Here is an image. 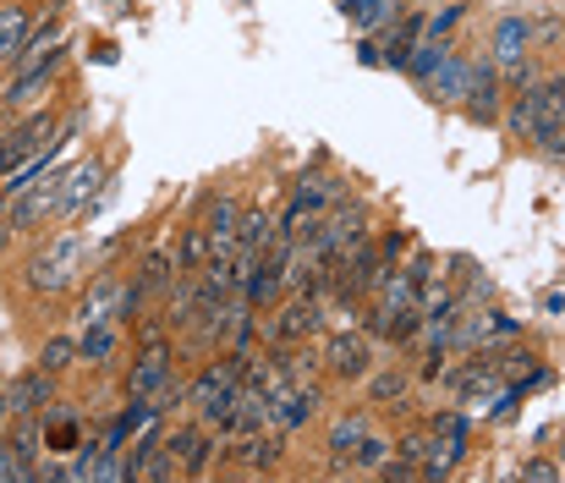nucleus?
<instances>
[{"mask_svg":"<svg viewBox=\"0 0 565 483\" xmlns=\"http://www.w3.org/2000/svg\"><path fill=\"white\" fill-rule=\"evenodd\" d=\"M88 270H94V242L66 225V231H55V237L28 259V286H33L39 297H61V292H77Z\"/></svg>","mask_w":565,"mask_h":483,"instance_id":"nucleus-1","label":"nucleus"},{"mask_svg":"<svg viewBox=\"0 0 565 483\" xmlns=\"http://www.w3.org/2000/svg\"><path fill=\"white\" fill-rule=\"evenodd\" d=\"M258 335L269 346H297V340H313L324 335V303L313 292H280L269 303V319L258 314Z\"/></svg>","mask_w":565,"mask_h":483,"instance_id":"nucleus-2","label":"nucleus"},{"mask_svg":"<svg viewBox=\"0 0 565 483\" xmlns=\"http://www.w3.org/2000/svg\"><path fill=\"white\" fill-rule=\"evenodd\" d=\"M347 198V181L341 176H297V187H291V198H286V209L275 214V237H302L330 203H341Z\"/></svg>","mask_w":565,"mask_h":483,"instance_id":"nucleus-3","label":"nucleus"},{"mask_svg":"<svg viewBox=\"0 0 565 483\" xmlns=\"http://www.w3.org/2000/svg\"><path fill=\"white\" fill-rule=\"evenodd\" d=\"M83 127V116H72L66 127H55L50 116H28L22 127H11V133H0V181L17 170V165H28V160H39V155H50L61 138H72Z\"/></svg>","mask_w":565,"mask_h":483,"instance_id":"nucleus-4","label":"nucleus"},{"mask_svg":"<svg viewBox=\"0 0 565 483\" xmlns=\"http://www.w3.org/2000/svg\"><path fill=\"white\" fill-rule=\"evenodd\" d=\"M374 335L363 329V324H341V329H330L324 335V368L341 379V385H363L369 374H374Z\"/></svg>","mask_w":565,"mask_h":483,"instance_id":"nucleus-5","label":"nucleus"},{"mask_svg":"<svg viewBox=\"0 0 565 483\" xmlns=\"http://www.w3.org/2000/svg\"><path fill=\"white\" fill-rule=\"evenodd\" d=\"M105 181H110V165L99 160H77L72 170H61V203H55V225H72V220H83L94 203H99V192H105Z\"/></svg>","mask_w":565,"mask_h":483,"instance_id":"nucleus-6","label":"nucleus"},{"mask_svg":"<svg viewBox=\"0 0 565 483\" xmlns=\"http://www.w3.org/2000/svg\"><path fill=\"white\" fill-rule=\"evenodd\" d=\"M55 203H61V165H55V170H44L39 181H28L22 192H11L6 220H11V231H17V237H28V231H44V225L55 220Z\"/></svg>","mask_w":565,"mask_h":483,"instance_id":"nucleus-7","label":"nucleus"},{"mask_svg":"<svg viewBox=\"0 0 565 483\" xmlns=\"http://www.w3.org/2000/svg\"><path fill=\"white\" fill-rule=\"evenodd\" d=\"M166 445H171V456L182 462V479H203V473L214 468V456L225 451V440H220L214 429H203L198 418H192V423H166Z\"/></svg>","mask_w":565,"mask_h":483,"instance_id":"nucleus-8","label":"nucleus"},{"mask_svg":"<svg viewBox=\"0 0 565 483\" xmlns=\"http://www.w3.org/2000/svg\"><path fill=\"white\" fill-rule=\"evenodd\" d=\"M171 374H177V346H171V335H149L143 351L132 357L121 390H127V396H149V390H160Z\"/></svg>","mask_w":565,"mask_h":483,"instance_id":"nucleus-9","label":"nucleus"},{"mask_svg":"<svg viewBox=\"0 0 565 483\" xmlns=\"http://www.w3.org/2000/svg\"><path fill=\"white\" fill-rule=\"evenodd\" d=\"M6 451H11L17 483L39 479V456H44V412H17V418L6 423Z\"/></svg>","mask_w":565,"mask_h":483,"instance_id":"nucleus-10","label":"nucleus"},{"mask_svg":"<svg viewBox=\"0 0 565 483\" xmlns=\"http://www.w3.org/2000/svg\"><path fill=\"white\" fill-rule=\"evenodd\" d=\"M121 286H127V281H121L116 270L99 264L94 281H88V292H83L77 308H72V324H77V329H88V324H110V319L121 324Z\"/></svg>","mask_w":565,"mask_h":483,"instance_id":"nucleus-11","label":"nucleus"},{"mask_svg":"<svg viewBox=\"0 0 565 483\" xmlns=\"http://www.w3.org/2000/svg\"><path fill=\"white\" fill-rule=\"evenodd\" d=\"M478 72H483V61H472V55H445L439 61V72L428 77V94L439 99V105H461L467 94H472V83H478Z\"/></svg>","mask_w":565,"mask_h":483,"instance_id":"nucleus-12","label":"nucleus"},{"mask_svg":"<svg viewBox=\"0 0 565 483\" xmlns=\"http://www.w3.org/2000/svg\"><path fill=\"white\" fill-rule=\"evenodd\" d=\"M505 83H500V66L494 61H483V72H478V83H472V94L461 99V111H467V122H478V127H494L505 111Z\"/></svg>","mask_w":565,"mask_h":483,"instance_id":"nucleus-13","label":"nucleus"},{"mask_svg":"<svg viewBox=\"0 0 565 483\" xmlns=\"http://www.w3.org/2000/svg\"><path fill=\"white\" fill-rule=\"evenodd\" d=\"M533 39H539V28H533L527 17H500V22H494V55H489V61H494L500 72H511L516 61L533 55Z\"/></svg>","mask_w":565,"mask_h":483,"instance_id":"nucleus-14","label":"nucleus"},{"mask_svg":"<svg viewBox=\"0 0 565 483\" xmlns=\"http://www.w3.org/2000/svg\"><path fill=\"white\" fill-rule=\"evenodd\" d=\"M203 231H209V253H236V231H242V198H236V192H220V198H209Z\"/></svg>","mask_w":565,"mask_h":483,"instance_id":"nucleus-15","label":"nucleus"},{"mask_svg":"<svg viewBox=\"0 0 565 483\" xmlns=\"http://www.w3.org/2000/svg\"><path fill=\"white\" fill-rule=\"evenodd\" d=\"M6 401H11V418H17V412H50V401H55V374H44V368L33 363L28 374L6 379Z\"/></svg>","mask_w":565,"mask_h":483,"instance_id":"nucleus-16","label":"nucleus"},{"mask_svg":"<svg viewBox=\"0 0 565 483\" xmlns=\"http://www.w3.org/2000/svg\"><path fill=\"white\" fill-rule=\"evenodd\" d=\"M116 351H121V324L116 319L77 329V363H88V368H110Z\"/></svg>","mask_w":565,"mask_h":483,"instance_id":"nucleus-17","label":"nucleus"},{"mask_svg":"<svg viewBox=\"0 0 565 483\" xmlns=\"http://www.w3.org/2000/svg\"><path fill=\"white\" fill-rule=\"evenodd\" d=\"M461 456H467V429L461 434H434V445H428V456H423V483H439L450 479L456 468H461Z\"/></svg>","mask_w":565,"mask_h":483,"instance_id":"nucleus-18","label":"nucleus"},{"mask_svg":"<svg viewBox=\"0 0 565 483\" xmlns=\"http://www.w3.org/2000/svg\"><path fill=\"white\" fill-rule=\"evenodd\" d=\"M374 429V418L369 412H341L335 423H330V434H324V451L335 456V462H352V451L363 445V434Z\"/></svg>","mask_w":565,"mask_h":483,"instance_id":"nucleus-19","label":"nucleus"},{"mask_svg":"<svg viewBox=\"0 0 565 483\" xmlns=\"http://www.w3.org/2000/svg\"><path fill=\"white\" fill-rule=\"evenodd\" d=\"M406 390H412V374L406 368H379L363 379V396H369V407H406Z\"/></svg>","mask_w":565,"mask_h":483,"instance_id":"nucleus-20","label":"nucleus"},{"mask_svg":"<svg viewBox=\"0 0 565 483\" xmlns=\"http://www.w3.org/2000/svg\"><path fill=\"white\" fill-rule=\"evenodd\" d=\"M275 242V214L269 209H242V231H236V259H258Z\"/></svg>","mask_w":565,"mask_h":483,"instance_id":"nucleus-21","label":"nucleus"},{"mask_svg":"<svg viewBox=\"0 0 565 483\" xmlns=\"http://www.w3.org/2000/svg\"><path fill=\"white\" fill-rule=\"evenodd\" d=\"M28 28H33V11L28 6H0V66H11L22 55Z\"/></svg>","mask_w":565,"mask_h":483,"instance_id":"nucleus-22","label":"nucleus"},{"mask_svg":"<svg viewBox=\"0 0 565 483\" xmlns=\"http://www.w3.org/2000/svg\"><path fill=\"white\" fill-rule=\"evenodd\" d=\"M445 55H450V39H428V33H423V39L412 44V55H406V66H401V72H406L412 83H428V77L439 72V61H445Z\"/></svg>","mask_w":565,"mask_h":483,"instance_id":"nucleus-23","label":"nucleus"},{"mask_svg":"<svg viewBox=\"0 0 565 483\" xmlns=\"http://www.w3.org/2000/svg\"><path fill=\"white\" fill-rule=\"evenodd\" d=\"M390 456H395V440H390V434H379V429H369V434H363V445L352 451V473H379Z\"/></svg>","mask_w":565,"mask_h":483,"instance_id":"nucleus-24","label":"nucleus"},{"mask_svg":"<svg viewBox=\"0 0 565 483\" xmlns=\"http://www.w3.org/2000/svg\"><path fill=\"white\" fill-rule=\"evenodd\" d=\"M83 445V429L72 418H50L44 412V456H72Z\"/></svg>","mask_w":565,"mask_h":483,"instance_id":"nucleus-25","label":"nucleus"},{"mask_svg":"<svg viewBox=\"0 0 565 483\" xmlns=\"http://www.w3.org/2000/svg\"><path fill=\"white\" fill-rule=\"evenodd\" d=\"M39 368L44 374H66V368H77V335H50L44 340V351H39Z\"/></svg>","mask_w":565,"mask_h":483,"instance_id":"nucleus-26","label":"nucleus"},{"mask_svg":"<svg viewBox=\"0 0 565 483\" xmlns=\"http://www.w3.org/2000/svg\"><path fill=\"white\" fill-rule=\"evenodd\" d=\"M177 270H203V259H209V231H203V220L182 231V242H177Z\"/></svg>","mask_w":565,"mask_h":483,"instance_id":"nucleus-27","label":"nucleus"},{"mask_svg":"<svg viewBox=\"0 0 565 483\" xmlns=\"http://www.w3.org/2000/svg\"><path fill=\"white\" fill-rule=\"evenodd\" d=\"M341 11H347L358 28H384V22H390V0H347Z\"/></svg>","mask_w":565,"mask_h":483,"instance_id":"nucleus-28","label":"nucleus"},{"mask_svg":"<svg viewBox=\"0 0 565 483\" xmlns=\"http://www.w3.org/2000/svg\"><path fill=\"white\" fill-rule=\"evenodd\" d=\"M527 479H561L555 462H527Z\"/></svg>","mask_w":565,"mask_h":483,"instance_id":"nucleus-29","label":"nucleus"},{"mask_svg":"<svg viewBox=\"0 0 565 483\" xmlns=\"http://www.w3.org/2000/svg\"><path fill=\"white\" fill-rule=\"evenodd\" d=\"M358 55H363V61H369V66H379V61H384V50H379L374 39H363V44H358Z\"/></svg>","mask_w":565,"mask_h":483,"instance_id":"nucleus-30","label":"nucleus"},{"mask_svg":"<svg viewBox=\"0 0 565 483\" xmlns=\"http://www.w3.org/2000/svg\"><path fill=\"white\" fill-rule=\"evenodd\" d=\"M11 237H17V231H11V220H6V214H0V253H6V248H11Z\"/></svg>","mask_w":565,"mask_h":483,"instance_id":"nucleus-31","label":"nucleus"},{"mask_svg":"<svg viewBox=\"0 0 565 483\" xmlns=\"http://www.w3.org/2000/svg\"><path fill=\"white\" fill-rule=\"evenodd\" d=\"M6 209H11V187L0 181V214H6Z\"/></svg>","mask_w":565,"mask_h":483,"instance_id":"nucleus-32","label":"nucleus"}]
</instances>
